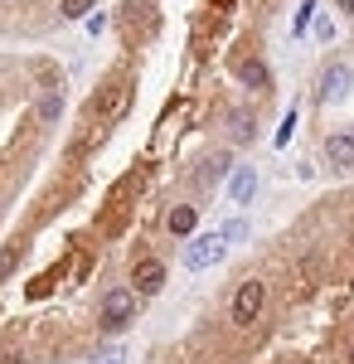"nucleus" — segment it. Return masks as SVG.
Masks as SVG:
<instances>
[{"label": "nucleus", "mask_w": 354, "mask_h": 364, "mask_svg": "<svg viewBox=\"0 0 354 364\" xmlns=\"http://www.w3.org/2000/svg\"><path fill=\"white\" fill-rule=\"evenodd\" d=\"M252 195H257V170L252 166H238L233 175H228V204H252Z\"/></svg>", "instance_id": "nucleus-6"}, {"label": "nucleus", "mask_w": 354, "mask_h": 364, "mask_svg": "<svg viewBox=\"0 0 354 364\" xmlns=\"http://www.w3.org/2000/svg\"><path fill=\"white\" fill-rule=\"evenodd\" d=\"M262 301H267V287H262V282H243L238 296H233V326H252L257 311H262Z\"/></svg>", "instance_id": "nucleus-3"}, {"label": "nucleus", "mask_w": 354, "mask_h": 364, "mask_svg": "<svg viewBox=\"0 0 354 364\" xmlns=\"http://www.w3.org/2000/svg\"><path fill=\"white\" fill-rule=\"evenodd\" d=\"M350 83H354V68L350 63H335L326 78H321V102H345L350 97Z\"/></svg>", "instance_id": "nucleus-5"}, {"label": "nucleus", "mask_w": 354, "mask_h": 364, "mask_svg": "<svg viewBox=\"0 0 354 364\" xmlns=\"http://www.w3.org/2000/svg\"><path fill=\"white\" fill-rule=\"evenodd\" d=\"M326 161L335 170H350L354 166V132H330V136H326Z\"/></svg>", "instance_id": "nucleus-7"}, {"label": "nucleus", "mask_w": 354, "mask_h": 364, "mask_svg": "<svg viewBox=\"0 0 354 364\" xmlns=\"http://www.w3.org/2000/svg\"><path fill=\"white\" fill-rule=\"evenodd\" d=\"M127 102H132V83H112L102 97H97V117L102 122H117V117L127 112Z\"/></svg>", "instance_id": "nucleus-8"}, {"label": "nucleus", "mask_w": 354, "mask_h": 364, "mask_svg": "<svg viewBox=\"0 0 354 364\" xmlns=\"http://www.w3.org/2000/svg\"><path fill=\"white\" fill-rule=\"evenodd\" d=\"M218 233H223V243L233 248V243H243V238H247V224H243V219H233V224H223Z\"/></svg>", "instance_id": "nucleus-14"}, {"label": "nucleus", "mask_w": 354, "mask_h": 364, "mask_svg": "<svg viewBox=\"0 0 354 364\" xmlns=\"http://www.w3.org/2000/svg\"><path fill=\"white\" fill-rule=\"evenodd\" d=\"M39 112H44V117H58V112H63V97H58V92H49V97H44V107H39Z\"/></svg>", "instance_id": "nucleus-18"}, {"label": "nucleus", "mask_w": 354, "mask_h": 364, "mask_svg": "<svg viewBox=\"0 0 354 364\" xmlns=\"http://www.w3.org/2000/svg\"><path fill=\"white\" fill-rule=\"evenodd\" d=\"M291 132H296V107L286 112V122H281V132H277V146H286V141H291Z\"/></svg>", "instance_id": "nucleus-17"}, {"label": "nucleus", "mask_w": 354, "mask_h": 364, "mask_svg": "<svg viewBox=\"0 0 354 364\" xmlns=\"http://www.w3.org/2000/svg\"><path fill=\"white\" fill-rule=\"evenodd\" d=\"M223 252H228V243H223V233H199L190 248H185V267L190 272H204V267H218L223 262Z\"/></svg>", "instance_id": "nucleus-1"}, {"label": "nucleus", "mask_w": 354, "mask_h": 364, "mask_svg": "<svg viewBox=\"0 0 354 364\" xmlns=\"http://www.w3.org/2000/svg\"><path fill=\"white\" fill-rule=\"evenodd\" d=\"M233 136H238V141H247V136H252V117H247V112H238V117H233Z\"/></svg>", "instance_id": "nucleus-16"}, {"label": "nucleus", "mask_w": 354, "mask_h": 364, "mask_svg": "<svg viewBox=\"0 0 354 364\" xmlns=\"http://www.w3.org/2000/svg\"><path fill=\"white\" fill-rule=\"evenodd\" d=\"M58 10H63V20H82V15H92V0H63Z\"/></svg>", "instance_id": "nucleus-12"}, {"label": "nucleus", "mask_w": 354, "mask_h": 364, "mask_svg": "<svg viewBox=\"0 0 354 364\" xmlns=\"http://www.w3.org/2000/svg\"><path fill=\"white\" fill-rule=\"evenodd\" d=\"M350 364H354V355H350Z\"/></svg>", "instance_id": "nucleus-19"}, {"label": "nucleus", "mask_w": 354, "mask_h": 364, "mask_svg": "<svg viewBox=\"0 0 354 364\" xmlns=\"http://www.w3.org/2000/svg\"><path fill=\"white\" fill-rule=\"evenodd\" d=\"M20 257H25V248H20V243H10V248L0 252V277H10V272L20 267Z\"/></svg>", "instance_id": "nucleus-11"}, {"label": "nucleus", "mask_w": 354, "mask_h": 364, "mask_svg": "<svg viewBox=\"0 0 354 364\" xmlns=\"http://www.w3.org/2000/svg\"><path fill=\"white\" fill-rule=\"evenodd\" d=\"M165 287V262L161 257H141L136 267H132V291L136 296H156Z\"/></svg>", "instance_id": "nucleus-4"}, {"label": "nucleus", "mask_w": 354, "mask_h": 364, "mask_svg": "<svg viewBox=\"0 0 354 364\" xmlns=\"http://www.w3.org/2000/svg\"><path fill=\"white\" fill-rule=\"evenodd\" d=\"M132 316H136V291L132 287H112L107 296H102V326L107 331H122Z\"/></svg>", "instance_id": "nucleus-2"}, {"label": "nucleus", "mask_w": 354, "mask_h": 364, "mask_svg": "<svg viewBox=\"0 0 354 364\" xmlns=\"http://www.w3.org/2000/svg\"><path fill=\"white\" fill-rule=\"evenodd\" d=\"M223 175H228V156H214L209 170H204V180H223Z\"/></svg>", "instance_id": "nucleus-15"}, {"label": "nucleus", "mask_w": 354, "mask_h": 364, "mask_svg": "<svg viewBox=\"0 0 354 364\" xmlns=\"http://www.w3.org/2000/svg\"><path fill=\"white\" fill-rule=\"evenodd\" d=\"M316 10H321V5H316V0H306V5L296 10V25H291V34H306V25L316 20Z\"/></svg>", "instance_id": "nucleus-13"}, {"label": "nucleus", "mask_w": 354, "mask_h": 364, "mask_svg": "<svg viewBox=\"0 0 354 364\" xmlns=\"http://www.w3.org/2000/svg\"><path fill=\"white\" fill-rule=\"evenodd\" d=\"M238 78H243L247 87H267V68H262L257 58H247V63H238Z\"/></svg>", "instance_id": "nucleus-10"}, {"label": "nucleus", "mask_w": 354, "mask_h": 364, "mask_svg": "<svg viewBox=\"0 0 354 364\" xmlns=\"http://www.w3.org/2000/svg\"><path fill=\"white\" fill-rule=\"evenodd\" d=\"M194 219H199V214H194V204H180V209H170V219H165V224H170V233H180V238H185V233H194Z\"/></svg>", "instance_id": "nucleus-9"}]
</instances>
